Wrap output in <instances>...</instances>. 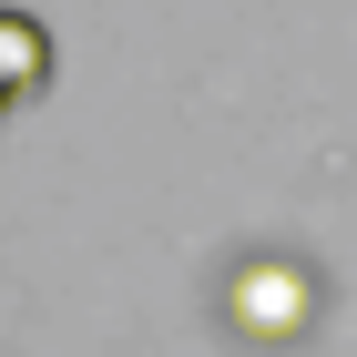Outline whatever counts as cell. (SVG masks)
<instances>
[{
    "label": "cell",
    "instance_id": "obj_2",
    "mask_svg": "<svg viewBox=\"0 0 357 357\" xmlns=\"http://www.w3.org/2000/svg\"><path fill=\"white\" fill-rule=\"evenodd\" d=\"M52 92V31L31 21V10H0V123L31 112Z\"/></svg>",
    "mask_w": 357,
    "mask_h": 357
},
{
    "label": "cell",
    "instance_id": "obj_1",
    "mask_svg": "<svg viewBox=\"0 0 357 357\" xmlns=\"http://www.w3.org/2000/svg\"><path fill=\"white\" fill-rule=\"evenodd\" d=\"M225 317H235L255 347H286L296 327H317V275H306V266H275V255H266V266H245L235 286H225Z\"/></svg>",
    "mask_w": 357,
    "mask_h": 357
}]
</instances>
